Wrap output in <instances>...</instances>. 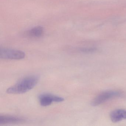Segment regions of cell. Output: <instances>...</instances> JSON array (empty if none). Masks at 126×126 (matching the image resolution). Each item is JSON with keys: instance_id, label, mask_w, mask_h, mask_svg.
<instances>
[{"instance_id": "cell-1", "label": "cell", "mask_w": 126, "mask_h": 126, "mask_svg": "<svg viewBox=\"0 0 126 126\" xmlns=\"http://www.w3.org/2000/svg\"><path fill=\"white\" fill-rule=\"evenodd\" d=\"M39 78L34 76L24 77L13 86L9 88L6 92L11 94L24 93L34 87L37 84Z\"/></svg>"}, {"instance_id": "cell-2", "label": "cell", "mask_w": 126, "mask_h": 126, "mask_svg": "<svg viewBox=\"0 0 126 126\" xmlns=\"http://www.w3.org/2000/svg\"><path fill=\"white\" fill-rule=\"evenodd\" d=\"M122 93L118 91H108L102 92L96 96L91 102L93 106L99 105L108 100L122 95Z\"/></svg>"}, {"instance_id": "cell-3", "label": "cell", "mask_w": 126, "mask_h": 126, "mask_svg": "<svg viewBox=\"0 0 126 126\" xmlns=\"http://www.w3.org/2000/svg\"><path fill=\"white\" fill-rule=\"evenodd\" d=\"M25 54L22 51L9 48H2L0 50L1 59L9 60H20L24 59Z\"/></svg>"}, {"instance_id": "cell-4", "label": "cell", "mask_w": 126, "mask_h": 126, "mask_svg": "<svg viewBox=\"0 0 126 126\" xmlns=\"http://www.w3.org/2000/svg\"><path fill=\"white\" fill-rule=\"evenodd\" d=\"M39 99L40 105L43 107L48 106L53 102H61L64 100L62 97L49 94H41L39 96Z\"/></svg>"}, {"instance_id": "cell-5", "label": "cell", "mask_w": 126, "mask_h": 126, "mask_svg": "<svg viewBox=\"0 0 126 126\" xmlns=\"http://www.w3.org/2000/svg\"><path fill=\"white\" fill-rule=\"evenodd\" d=\"M110 119L114 123L126 119V110L117 109L112 111L110 114Z\"/></svg>"}, {"instance_id": "cell-6", "label": "cell", "mask_w": 126, "mask_h": 126, "mask_svg": "<svg viewBox=\"0 0 126 126\" xmlns=\"http://www.w3.org/2000/svg\"><path fill=\"white\" fill-rule=\"evenodd\" d=\"M25 119L22 118L13 116H0V125L15 124L25 121Z\"/></svg>"}, {"instance_id": "cell-7", "label": "cell", "mask_w": 126, "mask_h": 126, "mask_svg": "<svg viewBox=\"0 0 126 126\" xmlns=\"http://www.w3.org/2000/svg\"><path fill=\"white\" fill-rule=\"evenodd\" d=\"M44 33V29L42 26H38L32 29L28 32L27 34L31 37H38L42 36Z\"/></svg>"}]
</instances>
